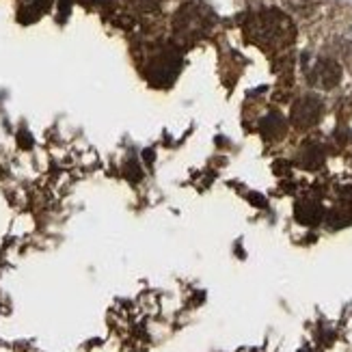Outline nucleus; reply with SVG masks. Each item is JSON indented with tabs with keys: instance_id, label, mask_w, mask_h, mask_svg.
Masks as SVG:
<instances>
[{
	"instance_id": "nucleus-1",
	"label": "nucleus",
	"mask_w": 352,
	"mask_h": 352,
	"mask_svg": "<svg viewBox=\"0 0 352 352\" xmlns=\"http://www.w3.org/2000/svg\"><path fill=\"white\" fill-rule=\"evenodd\" d=\"M253 33L255 39L262 43H270V45H285L292 41L294 37V28L289 24L287 18H283L277 11H268L262 13L253 24Z\"/></svg>"
},
{
	"instance_id": "nucleus-2",
	"label": "nucleus",
	"mask_w": 352,
	"mask_h": 352,
	"mask_svg": "<svg viewBox=\"0 0 352 352\" xmlns=\"http://www.w3.org/2000/svg\"><path fill=\"white\" fill-rule=\"evenodd\" d=\"M320 117H322V102L316 96H302L300 100L294 102L292 113H289V121L298 130H309L314 128Z\"/></svg>"
},
{
	"instance_id": "nucleus-3",
	"label": "nucleus",
	"mask_w": 352,
	"mask_h": 352,
	"mask_svg": "<svg viewBox=\"0 0 352 352\" xmlns=\"http://www.w3.org/2000/svg\"><path fill=\"white\" fill-rule=\"evenodd\" d=\"M311 80H314V85L322 87V89L338 87L340 80H342V67L335 63V60H331V58L318 60L314 72H311Z\"/></svg>"
},
{
	"instance_id": "nucleus-4",
	"label": "nucleus",
	"mask_w": 352,
	"mask_h": 352,
	"mask_svg": "<svg viewBox=\"0 0 352 352\" xmlns=\"http://www.w3.org/2000/svg\"><path fill=\"white\" fill-rule=\"evenodd\" d=\"M294 217L300 225H318L320 221L324 219V210L322 206H320L318 201H311V199H302V201L296 204L294 208Z\"/></svg>"
},
{
	"instance_id": "nucleus-5",
	"label": "nucleus",
	"mask_w": 352,
	"mask_h": 352,
	"mask_svg": "<svg viewBox=\"0 0 352 352\" xmlns=\"http://www.w3.org/2000/svg\"><path fill=\"white\" fill-rule=\"evenodd\" d=\"M296 162L302 169H320V166L324 164V151L320 149L316 143H305L300 149H298V156H296Z\"/></svg>"
},
{
	"instance_id": "nucleus-6",
	"label": "nucleus",
	"mask_w": 352,
	"mask_h": 352,
	"mask_svg": "<svg viewBox=\"0 0 352 352\" xmlns=\"http://www.w3.org/2000/svg\"><path fill=\"white\" fill-rule=\"evenodd\" d=\"M259 130H262V134L266 136L268 141H279L285 136L287 124H285V119L279 113H270L268 117L262 119V126H259Z\"/></svg>"
},
{
	"instance_id": "nucleus-7",
	"label": "nucleus",
	"mask_w": 352,
	"mask_h": 352,
	"mask_svg": "<svg viewBox=\"0 0 352 352\" xmlns=\"http://www.w3.org/2000/svg\"><path fill=\"white\" fill-rule=\"evenodd\" d=\"M352 221V214L346 210V208H333L329 214H327V225L331 229H342V227H348Z\"/></svg>"
}]
</instances>
